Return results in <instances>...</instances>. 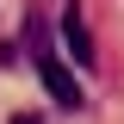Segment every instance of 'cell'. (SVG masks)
<instances>
[{"instance_id":"cell-3","label":"cell","mask_w":124,"mask_h":124,"mask_svg":"<svg viewBox=\"0 0 124 124\" xmlns=\"http://www.w3.org/2000/svg\"><path fill=\"white\" fill-rule=\"evenodd\" d=\"M13 124H44V118H37V112H19V118H13Z\"/></svg>"},{"instance_id":"cell-2","label":"cell","mask_w":124,"mask_h":124,"mask_svg":"<svg viewBox=\"0 0 124 124\" xmlns=\"http://www.w3.org/2000/svg\"><path fill=\"white\" fill-rule=\"evenodd\" d=\"M62 44H68V56H75L81 68H93V31H87V19H81L75 6L62 13Z\"/></svg>"},{"instance_id":"cell-1","label":"cell","mask_w":124,"mask_h":124,"mask_svg":"<svg viewBox=\"0 0 124 124\" xmlns=\"http://www.w3.org/2000/svg\"><path fill=\"white\" fill-rule=\"evenodd\" d=\"M37 81H44V93L56 99L62 112H81V106H87V93H81V81L68 75V68H62V56H56V50H37Z\"/></svg>"}]
</instances>
